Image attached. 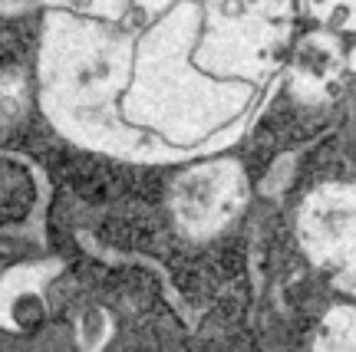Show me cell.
Here are the masks:
<instances>
[]
</instances>
